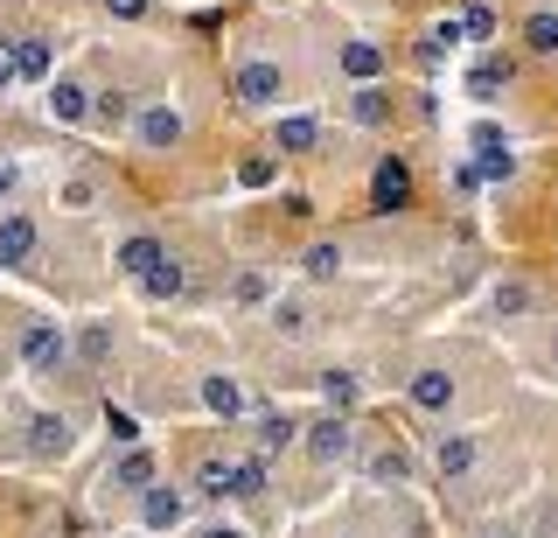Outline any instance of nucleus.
<instances>
[{
    "mask_svg": "<svg viewBox=\"0 0 558 538\" xmlns=\"http://www.w3.org/2000/svg\"><path fill=\"white\" fill-rule=\"evenodd\" d=\"M231 92H238V106H279L287 98V71L279 63H266V57H252V63H238V77H231Z\"/></svg>",
    "mask_w": 558,
    "mask_h": 538,
    "instance_id": "1",
    "label": "nucleus"
},
{
    "mask_svg": "<svg viewBox=\"0 0 558 538\" xmlns=\"http://www.w3.org/2000/svg\"><path fill=\"white\" fill-rule=\"evenodd\" d=\"M238 182L244 189H266L272 182V154H244V162H238Z\"/></svg>",
    "mask_w": 558,
    "mask_h": 538,
    "instance_id": "33",
    "label": "nucleus"
},
{
    "mask_svg": "<svg viewBox=\"0 0 558 538\" xmlns=\"http://www.w3.org/2000/svg\"><path fill=\"white\" fill-rule=\"evenodd\" d=\"M272 328H279V336H307L314 322H307V308H301V301H279V308H272Z\"/></svg>",
    "mask_w": 558,
    "mask_h": 538,
    "instance_id": "31",
    "label": "nucleus"
},
{
    "mask_svg": "<svg viewBox=\"0 0 558 538\" xmlns=\"http://www.w3.org/2000/svg\"><path fill=\"white\" fill-rule=\"evenodd\" d=\"M453 189H461V196H475V189H482V168L461 162V168H453Z\"/></svg>",
    "mask_w": 558,
    "mask_h": 538,
    "instance_id": "38",
    "label": "nucleus"
},
{
    "mask_svg": "<svg viewBox=\"0 0 558 538\" xmlns=\"http://www.w3.org/2000/svg\"><path fill=\"white\" fill-rule=\"evenodd\" d=\"M475 455H482L475 433H440V455H433V462H440V476H447V482H461L468 468H475Z\"/></svg>",
    "mask_w": 558,
    "mask_h": 538,
    "instance_id": "15",
    "label": "nucleus"
},
{
    "mask_svg": "<svg viewBox=\"0 0 558 538\" xmlns=\"http://www.w3.org/2000/svg\"><path fill=\"white\" fill-rule=\"evenodd\" d=\"M182 133H189V119L174 112L168 98H154V106H140V112H133V141H140V147H154V154L182 147Z\"/></svg>",
    "mask_w": 558,
    "mask_h": 538,
    "instance_id": "2",
    "label": "nucleus"
},
{
    "mask_svg": "<svg viewBox=\"0 0 558 538\" xmlns=\"http://www.w3.org/2000/svg\"><path fill=\"white\" fill-rule=\"evenodd\" d=\"M258 490H266V455L238 462V497H258Z\"/></svg>",
    "mask_w": 558,
    "mask_h": 538,
    "instance_id": "36",
    "label": "nucleus"
},
{
    "mask_svg": "<svg viewBox=\"0 0 558 538\" xmlns=\"http://www.w3.org/2000/svg\"><path fill=\"white\" fill-rule=\"evenodd\" d=\"M502 84H510V57H482L475 71H468V98L488 106V98H502Z\"/></svg>",
    "mask_w": 558,
    "mask_h": 538,
    "instance_id": "16",
    "label": "nucleus"
},
{
    "mask_svg": "<svg viewBox=\"0 0 558 538\" xmlns=\"http://www.w3.org/2000/svg\"><path fill=\"white\" fill-rule=\"evenodd\" d=\"M371 476H377V482H405V476H412V462L398 455V447H384V455H371Z\"/></svg>",
    "mask_w": 558,
    "mask_h": 538,
    "instance_id": "32",
    "label": "nucleus"
},
{
    "mask_svg": "<svg viewBox=\"0 0 558 538\" xmlns=\"http://www.w3.org/2000/svg\"><path fill=\"white\" fill-rule=\"evenodd\" d=\"M8 84H14V57H0V92H8Z\"/></svg>",
    "mask_w": 558,
    "mask_h": 538,
    "instance_id": "40",
    "label": "nucleus"
},
{
    "mask_svg": "<svg viewBox=\"0 0 558 538\" xmlns=\"http://www.w3.org/2000/svg\"><path fill=\"white\" fill-rule=\"evenodd\" d=\"M8 189H14V176H8V168H0V203H8Z\"/></svg>",
    "mask_w": 558,
    "mask_h": 538,
    "instance_id": "41",
    "label": "nucleus"
},
{
    "mask_svg": "<svg viewBox=\"0 0 558 538\" xmlns=\"http://www.w3.org/2000/svg\"><path fill=\"white\" fill-rule=\"evenodd\" d=\"M301 447H307V455L314 462H349V447H356V427H349V413H328V420H314L307 433H301Z\"/></svg>",
    "mask_w": 558,
    "mask_h": 538,
    "instance_id": "5",
    "label": "nucleus"
},
{
    "mask_svg": "<svg viewBox=\"0 0 558 538\" xmlns=\"http://www.w3.org/2000/svg\"><path fill=\"white\" fill-rule=\"evenodd\" d=\"M523 308H531V287H523V280H502L496 287V315H523Z\"/></svg>",
    "mask_w": 558,
    "mask_h": 538,
    "instance_id": "34",
    "label": "nucleus"
},
{
    "mask_svg": "<svg viewBox=\"0 0 558 538\" xmlns=\"http://www.w3.org/2000/svg\"><path fill=\"white\" fill-rule=\"evenodd\" d=\"M182 287H189V273H182V259H174V252L147 273V280H140V294H147V301H174Z\"/></svg>",
    "mask_w": 558,
    "mask_h": 538,
    "instance_id": "22",
    "label": "nucleus"
},
{
    "mask_svg": "<svg viewBox=\"0 0 558 538\" xmlns=\"http://www.w3.org/2000/svg\"><path fill=\"white\" fill-rule=\"evenodd\" d=\"M77 357L84 363H105V357H112V322H84L77 328Z\"/></svg>",
    "mask_w": 558,
    "mask_h": 538,
    "instance_id": "28",
    "label": "nucleus"
},
{
    "mask_svg": "<svg viewBox=\"0 0 558 538\" xmlns=\"http://www.w3.org/2000/svg\"><path fill=\"white\" fill-rule=\"evenodd\" d=\"M349 119H356V127H384V119H391V92H384V84H356Z\"/></svg>",
    "mask_w": 558,
    "mask_h": 538,
    "instance_id": "20",
    "label": "nucleus"
},
{
    "mask_svg": "<svg viewBox=\"0 0 558 538\" xmlns=\"http://www.w3.org/2000/svg\"><path fill=\"white\" fill-rule=\"evenodd\" d=\"M301 266H307V280H336V273H342V246H336V238H322V246H307Z\"/></svg>",
    "mask_w": 558,
    "mask_h": 538,
    "instance_id": "27",
    "label": "nucleus"
},
{
    "mask_svg": "<svg viewBox=\"0 0 558 538\" xmlns=\"http://www.w3.org/2000/svg\"><path fill=\"white\" fill-rule=\"evenodd\" d=\"M14 77H28V84L49 77V43L43 36H22V49H14Z\"/></svg>",
    "mask_w": 558,
    "mask_h": 538,
    "instance_id": "26",
    "label": "nucleus"
},
{
    "mask_svg": "<svg viewBox=\"0 0 558 538\" xmlns=\"http://www.w3.org/2000/svg\"><path fill=\"white\" fill-rule=\"evenodd\" d=\"M92 203H98L92 176H70V182H63V211H92Z\"/></svg>",
    "mask_w": 558,
    "mask_h": 538,
    "instance_id": "35",
    "label": "nucleus"
},
{
    "mask_svg": "<svg viewBox=\"0 0 558 538\" xmlns=\"http://www.w3.org/2000/svg\"><path fill=\"white\" fill-rule=\"evenodd\" d=\"M322 398L336 413H349V406H356V371H322Z\"/></svg>",
    "mask_w": 558,
    "mask_h": 538,
    "instance_id": "29",
    "label": "nucleus"
},
{
    "mask_svg": "<svg viewBox=\"0 0 558 538\" xmlns=\"http://www.w3.org/2000/svg\"><path fill=\"white\" fill-rule=\"evenodd\" d=\"M196 490H203V497H238V462H217V455H209V462L196 468Z\"/></svg>",
    "mask_w": 558,
    "mask_h": 538,
    "instance_id": "25",
    "label": "nucleus"
},
{
    "mask_svg": "<svg viewBox=\"0 0 558 538\" xmlns=\"http://www.w3.org/2000/svg\"><path fill=\"white\" fill-rule=\"evenodd\" d=\"M314 141H322V127H314L307 112H287V119H279V133H272L279 154H314Z\"/></svg>",
    "mask_w": 558,
    "mask_h": 538,
    "instance_id": "17",
    "label": "nucleus"
},
{
    "mask_svg": "<svg viewBox=\"0 0 558 538\" xmlns=\"http://www.w3.org/2000/svg\"><path fill=\"white\" fill-rule=\"evenodd\" d=\"M453 43H468V28H461V14H440V22L426 28V43H418V63H426V71H440V57Z\"/></svg>",
    "mask_w": 558,
    "mask_h": 538,
    "instance_id": "14",
    "label": "nucleus"
},
{
    "mask_svg": "<svg viewBox=\"0 0 558 538\" xmlns=\"http://www.w3.org/2000/svg\"><path fill=\"white\" fill-rule=\"evenodd\" d=\"M342 71L356 77V84H377V77H384V49H377V43H363V36H356V43H342Z\"/></svg>",
    "mask_w": 558,
    "mask_h": 538,
    "instance_id": "19",
    "label": "nucleus"
},
{
    "mask_svg": "<svg viewBox=\"0 0 558 538\" xmlns=\"http://www.w3.org/2000/svg\"><path fill=\"white\" fill-rule=\"evenodd\" d=\"M523 49H531V57H558V14L551 8H537L531 22H523Z\"/></svg>",
    "mask_w": 558,
    "mask_h": 538,
    "instance_id": "23",
    "label": "nucleus"
},
{
    "mask_svg": "<svg viewBox=\"0 0 558 538\" xmlns=\"http://www.w3.org/2000/svg\"><path fill=\"white\" fill-rule=\"evenodd\" d=\"M70 350H77V343H70L57 322H28L22 328V363L28 371H57V363H70Z\"/></svg>",
    "mask_w": 558,
    "mask_h": 538,
    "instance_id": "4",
    "label": "nucleus"
},
{
    "mask_svg": "<svg viewBox=\"0 0 558 538\" xmlns=\"http://www.w3.org/2000/svg\"><path fill=\"white\" fill-rule=\"evenodd\" d=\"M461 28H468V43H496L502 36V14L488 8V0H468V8H461Z\"/></svg>",
    "mask_w": 558,
    "mask_h": 538,
    "instance_id": "24",
    "label": "nucleus"
},
{
    "mask_svg": "<svg viewBox=\"0 0 558 538\" xmlns=\"http://www.w3.org/2000/svg\"><path fill=\"white\" fill-rule=\"evenodd\" d=\"M43 106H49V119H57V127H84V119H92V106H98V98L84 92V84L57 77V84H49V98H43Z\"/></svg>",
    "mask_w": 558,
    "mask_h": 538,
    "instance_id": "10",
    "label": "nucleus"
},
{
    "mask_svg": "<svg viewBox=\"0 0 558 538\" xmlns=\"http://www.w3.org/2000/svg\"><path fill=\"white\" fill-rule=\"evenodd\" d=\"M371 203H377V211H405V203H412V168L398 162V154H384V162H377V176H371Z\"/></svg>",
    "mask_w": 558,
    "mask_h": 538,
    "instance_id": "7",
    "label": "nucleus"
},
{
    "mask_svg": "<svg viewBox=\"0 0 558 538\" xmlns=\"http://www.w3.org/2000/svg\"><path fill=\"white\" fill-rule=\"evenodd\" d=\"M196 538H244V531H238V525H203Z\"/></svg>",
    "mask_w": 558,
    "mask_h": 538,
    "instance_id": "39",
    "label": "nucleus"
},
{
    "mask_svg": "<svg viewBox=\"0 0 558 538\" xmlns=\"http://www.w3.org/2000/svg\"><path fill=\"white\" fill-rule=\"evenodd\" d=\"M112 482L119 490H154V455L147 447H126V455L112 462Z\"/></svg>",
    "mask_w": 558,
    "mask_h": 538,
    "instance_id": "21",
    "label": "nucleus"
},
{
    "mask_svg": "<svg viewBox=\"0 0 558 538\" xmlns=\"http://www.w3.org/2000/svg\"><path fill=\"white\" fill-rule=\"evenodd\" d=\"M293 441H301V420H287V413H258V455H287Z\"/></svg>",
    "mask_w": 558,
    "mask_h": 538,
    "instance_id": "18",
    "label": "nucleus"
},
{
    "mask_svg": "<svg viewBox=\"0 0 558 538\" xmlns=\"http://www.w3.org/2000/svg\"><path fill=\"white\" fill-rule=\"evenodd\" d=\"M105 14H112V22H140V14H147V0H105Z\"/></svg>",
    "mask_w": 558,
    "mask_h": 538,
    "instance_id": "37",
    "label": "nucleus"
},
{
    "mask_svg": "<svg viewBox=\"0 0 558 538\" xmlns=\"http://www.w3.org/2000/svg\"><path fill=\"white\" fill-rule=\"evenodd\" d=\"M105 433H112L119 447H140V420H133L126 406H105Z\"/></svg>",
    "mask_w": 558,
    "mask_h": 538,
    "instance_id": "30",
    "label": "nucleus"
},
{
    "mask_svg": "<svg viewBox=\"0 0 558 538\" xmlns=\"http://www.w3.org/2000/svg\"><path fill=\"white\" fill-rule=\"evenodd\" d=\"M161 259H168V246H161V238H154V231H133V238H126V246H119V252H112V266H119V273H126V280H147V273H154V266H161Z\"/></svg>",
    "mask_w": 558,
    "mask_h": 538,
    "instance_id": "9",
    "label": "nucleus"
},
{
    "mask_svg": "<svg viewBox=\"0 0 558 538\" xmlns=\"http://www.w3.org/2000/svg\"><path fill=\"white\" fill-rule=\"evenodd\" d=\"M28 259H35V217L8 211L0 217V266H28Z\"/></svg>",
    "mask_w": 558,
    "mask_h": 538,
    "instance_id": "12",
    "label": "nucleus"
},
{
    "mask_svg": "<svg viewBox=\"0 0 558 538\" xmlns=\"http://www.w3.org/2000/svg\"><path fill=\"white\" fill-rule=\"evenodd\" d=\"M70 447H77L70 413H35V420H28V455H35V462H63Z\"/></svg>",
    "mask_w": 558,
    "mask_h": 538,
    "instance_id": "6",
    "label": "nucleus"
},
{
    "mask_svg": "<svg viewBox=\"0 0 558 538\" xmlns=\"http://www.w3.org/2000/svg\"><path fill=\"white\" fill-rule=\"evenodd\" d=\"M182 517H189V497L182 490H168V482L140 490V525H147V531H174Z\"/></svg>",
    "mask_w": 558,
    "mask_h": 538,
    "instance_id": "8",
    "label": "nucleus"
},
{
    "mask_svg": "<svg viewBox=\"0 0 558 538\" xmlns=\"http://www.w3.org/2000/svg\"><path fill=\"white\" fill-rule=\"evenodd\" d=\"M551 371H558V336H551Z\"/></svg>",
    "mask_w": 558,
    "mask_h": 538,
    "instance_id": "42",
    "label": "nucleus"
},
{
    "mask_svg": "<svg viewBox=\"0 0 558 538\" xmlns=\"http://www.w3.org/2000/svg\"><path fill=\"white\" fill-rule=\"evenodd\" d=\"M468 147H475L482 182H510L517 176V147H510V133H502V127H475V133H468Z\"/></svg>",
    "mask_w": 558,
    "mask_h": 538,
    "instance_id": "3",
    "label": "nucleus"
},
{
    "mask_svg": "<svg viewBox=\"0 0 558 538\" xmlns=\"http://www.w3.org/2000/svg\"><path fill=\"white\" fill-rule=\"evenodd\" d=\"M196 392H203V406L217 413L223 427H231V420H244V392H238V378H231V371H209Z\"/></svg>",
    "mask_w": 558,
    "mask_h": 538,
    "instance_id": "13",
    "label": "nucleus"
},
{
    "mask_svg": "<svg viewBox=\"0 0 558 538\" xmlns=\"http://www.w3.org/2000/svg\"><path fill=\"white\" fill-rule=\"evenodd\" d=\"M412 406L418 413H453V371H440V363L412 371Z\"/></svg>",
    "mask_w": 558,
    "mask_h": 538,
    "instance_id": "11",
    "label": "nucleus"
}]
</instances>
